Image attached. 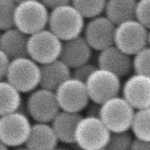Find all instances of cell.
I'll list each match as a JSON object with an SVG mask.
<instances>
[{
	"label": "cell",
	"instance_id": "cell-8",
	"mask_svg": "<svg viewBox=\"0 0 150 150\" xmlns=\"http://www.w3.org/2000/svg\"><path fill=\"white\" fill-rule=\"evenodd\" d=\"M149 29L136 18L116 25L114 44L133 56L148 45Z\"/></svg>",
	"mask_w": 150,
	"mask_h": 150
},
{
	"label": "cell",
	"instance_id": "cell-5",
	"mask_svg": "<svg viewBox=\"0 0 150 150\" xmlns=\"http://www.w3.org/2000/svg\"><path fill=\"white\" fill-rule=\"evenodd\" d=\"M135 112L122 96L117 95L101 104L99 117L111 132L130 130Z\"/></svg>",
	"mask_w": 150,
	"mask_h": 150
},
{
	"label": "cell",
	"instance_id": "cell-18",
	"mask_svg": "<svg viewBox=\"0 0 150 150\" xmlns=\"http://www.w3.org/2000/svg\"><path fill=\"white\" fill-rule=\"evenodd\" d=\"M82 117L81 113L64 110L59 111L51 122L59 142L65 144H75V131Z\"/></svg>",
	"mask_w": 150,
	"mask_h": 150
},
{
	"label": "cell",
	"instance_id": "cell-29",
	"mask_svg": "<svg viewBox=\"0 0 150 150\" xmlns=\"http://www.w3.org/2000/svg\"><path fill=\"white\" fill-rule=\"evenodd\" d=\"M10 62V59L2 50L0 49V80L5 79Z\"/></svg>",
	"mask_w": 150,
	"mask_h": 150
},
{
	"label": "cell",
	"instance_id": "cell-35",
	"mask_svg": "<svg viewBox=\"0 0 150 150\" xmlns=\"http://www.w3.org/2000/svg\"><path fill=\"white\" fill-rule=\"evenodd\" d=\"M13 1H14L15 2H16V3H18V2H20V1H25V0H13Z\"/></svg>",
	"mask_w": 150,
	"mask_h": 150
},
{
	"label": "cell",
	"instance_id": "cell-15",
	"mask_svg": "<svg viewBox=\"0 0 150 150\" xmlns=\"http://www.w3.org/2000/svg\"><path fill=\"white\" fill-rule=\"evenodd\" d=\"M93 49L83 35L63 41L59 59L70 68L90 61Z\"/></svg>",
	"mask_w": 150,
	"mask_h": 150
},
{
	"label": "cell",
	"instance_id": "cell-31",
	"mask_svg": "<svg viewBox=\"0 0 150 150\" xmlns=\"http://www.w3.org/2000/svg\"><path fill=\"white\" fill-rule=\"evenodd\" d=\"M131 149L150 150V140H142L134 137Z\"/></svg>",
	"mask_w": 150,
	"mask_h": 150
},
{
	"label": "cell",
	"instance_id": "cell-28",
	"mask_svg": "<svg viewBox=\"0 0 150 150\" xmlns=\"http://www.w3.org/2000/svg\"><path fill=\"white\" fill-rule=\"evenodd\" d=\"M98 67L90 62L83 63L76 67L71 68V77L80 80L83 82H86L92 72Z\"/></svg>",
	"mask_w": 150,
	"mask_h": 150
},
{
	"label": "cell",
	"instance_id": "cell-4",
	"mask_svg": "<svg viewBox=\"0 0 150 150\" xmlns=\"http://www.w3.org/2000/svg\"><path fill=\"white\" fill-rule=\"evenodd\" d=\"M111 131L100 117H82L75 131V144L83 150L105 149Z\"/></svg>",
	"mask_w": 150,
	"mask_h": 150
},
{
	"label": "cell",
	"instance_id": "cell-22",
	"mask_svg": "<svg viewBox=\"0 0 150 150\" xmlns=\"http://www.w3.org/2000/svg\"><path fill=\"white\" fill-rule=\"evenodd\" d=\"M130 130L136 139L150 140V107L136 110Z\"/></svg>",
	"mask_w": 150,
	"mask_h": 150
},
{
	"label": "cell",
	"instance_id": "cell-21",
	"mask_svg": "<svg viewBox=\"0 0 150 150\" xmlns=\"http://www.w3.org/2000/svg\"><path fill=\"white\" fill-rule=\"evenodd\" d=\"M21 93L6 79L0 80V116L21 108Z\"/></svg>",
	"mask_w": 150,
	"mask_h": 150
},
{
	"label": "cell",
	"instance_id": "cell-14",
	"mask_svg": "<svg viewBox=\"0 0 150 150\" xmlns=\"http://www.w3.org/2000/svg\"><path fill=\"white\" fill-rule=\"evenodd\" d=\"M98 67L124 78L133 70V56L122 51L114 44L99 51Z\"/></svg>",
	"mask_w": 150,
	"mask_h": 150
},
{
	"label": "cell",
	"instance_id": "cell-12",
	"mask_svg": "<svg viewBox=\"0 0 150 150\" xmlns=\"http://www.w3.org/2000/svg\"><path fill=\"white\" fill-rule=\"evenodd\" d=\"M115 29L116 24L102 14L89 18L82 35L92 49L100 51L114 44Z\"/></svg>",
	"mask_w": 150,
	"mask_h": 150
},
{
	"label": "cell",
	"instance_id": "cell-9",
	"mask_svg": "<svg viewBox=\"0 0 150 150\" xmlns=\"http://www.w3.org/2000/svg\"><path fill=\"white\" fill-rule=\"evenodd\" d=\"M90 100L102 104L122 91L121 78L105 69L97 67L85 82Z\"/></svg>",
	"mask_w": 150,
	"mask_h": 150
},
{
	"label": "cell",
	"instance_id": "cell-32",
	"mask_svg": "<svg viewBox=\"0 0 150 150\" xmlns=\"http://www.w3.org/2000/svg\"><path fill=\"white\" fill-rule=\"evenodd\" d=\"M49 10L57 7V6L62 5V4H69L71 2V0H41Z\"/></svg>",
	"mask_w": 150,
	"mask_h": 150
},
{
	"label": "cell",
	"instance_id": "cell-3",
	"mask_svg": "<svg viewBox=\"0 0 150 150\" xmlns=\"http://www.w3.org/2000/svg\"><path fill=\"white\" fill-rule=\"evenodd\" d=\"M50 10L41 0H25L16 3L14 26L30 35L48 27Z\"/></svg>",
	"mask_w": 150,
	"mask_h": 150
},
{
	"label": "cell",
	"instance_id": "cell-36",
	"mask_svg": "<svg viewBox=\"0 0 150 150\" xmlns=\"http://www.w3.org/2000/svg\"><path fill=\"white\" fill-rule=\"evenodd\" d=\"M0 35H1V31H0Z\"/></svg>",
	"mask_w": 150,
	"mask_h": 150
},
{
	"label": "cell",
	"instance_id": "cell-33",
	"mask_svg": "<svg viewBox=\"0 0 150 150\" xmlns=\"http://www.w3.org/2000/svg\"><path fill=\"white\" fill-rule=\"evenodd\" d=\"M8 149V147H7V146H6V145L4 144L1 140H0V149L4 150V149Z\"/></svg>",
	"mask_w": 150,
	"mask_h": 150
},
{
	"label": "cell",
	"instance_id": "cell-19",
	"mask_svg": "<svg viewBox=\"0 0 150 150\" xmlns=\"http://www.w3.org/2000/svg\"><path fill=\"white\" fill-rule=\"evenodd\" d=\"M29 35L18 28H11L1 31L0 35V49L12 59L27 55Z\"/></svg>",
	"mask_w": 150,
	"mask_h": 150
},
{
	"label": "cell",
	"instance_id": "cell-17",
	"mask_svg": "<svg viewBox=\"0 0 150 150\" xmlns=\"http://www.w3.org/2000/svg\"><path fill=\"white\" fill-rule=\"evenodd\" d=\"M70 77L71 68L61 59L40 64V87L55 91L62 83Z\"/></svg>",
	"mask_w": 150,
	"mask_h": 150
},
{
	"label": "cell",
	"instance_id": "cell-27",
	"mask_svg": "<svg viewBox=\"0 0 150 150\" xmlns=\"http://www.w3.org/2000/svg\"><path fill=\"white\" fill-rule=\"evenodd\" d=\"M136 19L148 29H150V0H138Z\"/></svg>",
	"mask_w": 150,
	"mask_h": 150
},
{
	"label": "cell",
	"instance_id": "cell-30",
	"mask_svg": "<svg viewBox=\"0 0 150 150\" xmlns=\"http://www.w3.org/2000/svg\"><path fill=\"white\" fill-rule=\"evenodd\" d=\"M100 105L101 104L90 100L83 111H85L86 116L88 117H99Z\"/></svg>",
	"mask_w": 150,
	"mask_h": 150
},
{
	"label": "cell",
	"instance_id": "cell-7",
	"mask_svg": "<svg viewBox=\"0 0 150 150\" xmlns=\"http://www.w3.org/2000/svg\"><path fill=\"white\" fill-rule=\"evenodd\" d=\"M63 41L48 28L29 35L27 55L39 64L60 57Z\"/></svg>",
	"mask_w": 150,
	"mask_h": 150
},
{
	"label": "cell",
	"instance_id": "cell-34",
	"mask_svg": "<svg viewBox=\"0 0 150 150\" xmlns=\"http://www.w3.org/2000/svg\"><path fill=\"white\" fill-rule=\"evenodd\" d=\"M148 45L150 46V29H149V35H148Z\"/></svg>",
	"mask_w": 150,
	"mask_h": 150
},
{
	"label": "cell",
	"instance_id": "cell-13",
	"mask_svg": "<svg viewBox=\"0 0 150 150\" xmlns=\"http://www.w3.org/2000/svg\"><path fill=\"white\" fill-rule=\"evenodd\" d=\"M121 92L136 110L150 107V77L136 73L128 76Z\"/></svg>",
	"mask_w": 150,
	"mask_h": 150
},
{
	"label": "cell",
	"instance_id": "cell-24",
	"mask_svg": "<svg viewBox=\"0 0 150 150\" xmlns=\"http://www.w3.org/2000/svg\"><path fill=\"white\" fill-rule=\"evenodd\" d=\"M134 136L130 130L111 132L108 144L105 149L127 150L131 149Z\"/></svg>",
	"mask_w": 150,
	"mask_h": 150
},
{
	"label": "cell",
	"instance_id": "cell-16",
	"mask_svg": "<svg viewBox=\"0 0 150 150\" xmlns=\"http://www.w3.org/2000/svg\"><path fill=\"white\" fill-rule=\"evenodd\" d=\"M59 143L51 123L35 122L31 126L24 147L27 149L50 150L56 149Z\"/></svg>",
	"mask_w": 150,
	"mask_h": 150
},
{
	"label": "cell",
	"instance_id": "cell-25",
	"mask_svg": "<svg viewBox=\"0 0 150 150\" xmlns=\"http://www.w3.org/2000/svg\"><path fill=\"white\" fill-rule=\"evenodd\" d=\"M16 2L13 0H0V31L14 26Z\"/></svg>",
	"mask_w": 150,
	"mask_h": 150
},
{
	"label": "cell",
	"instance_id": "cell-20",
	"mask_svg": "<svg viewBox=\"0 0 150 150\" xmlns=\"http://www.w3.org/2000/svg\"><path fill=\"white\" fill-rule=\"evenodd\" d=\"M138 0H106L104 13L114 24L136 18Z\"/></svg>",
	"mask_w": 150,
	"mask_h": 150
},
{
	"label": "cell",
	"instance_id": "cell-6",
	"mask_svg": "<svg viewBox=\"0 0 150 150\" xmlns=\"http://www.w3.org/2000/svg\"><path fill=\"white\" fill-rule=\"evenodd\" d=\"M32 123L24 111L18 110L0 116V140L9 148L24 146Z\"/></svg>",
	"mask_w": 150,
	"mask_h": 150
},
{
	"label": "cell",
	"instance_id": "cell-1",
	"mask_svg": "<svg viewBox=\"0 0 150 150\" xmlns=\"http://www.w3.org/2000/svg\"><path fill=\"white\" fill-rule=\"evenodd\" d=\"M85 19L71 3L62 4L50 10L48 28L64 41L82 35Z\"/></svg>",
	"mask_w": 150,
	"mask_h": 150
},
{
	"label": "cell",
	"instance_id": "cell-11",
	"mask_svg": "<svg viewBox=\"0 0 150 150\" xmlns=\"http://www.w3.org/2000/svg\"><path fill=\"white\" fill-rule=\"evenodd\" d=\"M54 92L60 110L81 113L90 101L86 83L73 77L62 83Z\"/></svg>",
	"mask_w": 150,
	"mask_h": 150
},
{
	"label": "cell",
	"instance_id": "cell-23",
	"mask_svg": "<svg viewBox=\"0 0 150 150\" xmlns=\"http://www.w3.org/2000/svg\"><path fill=\"white\" fill-rule=\"evenodd\" d=\"M106 0H71V4L85 18H91L104 13Z\"/></svg>",
	"mask_w": 150,
	"mask_h": 150
},
{
	"label": "cell",
	"instance_id": "cell-2",
	"mask_svg": "<svg viewBox=\"0 0 150 150\" xmlns=\"http://www.w3.org/2000/svg\"><path fill=\"white\" fill-rule=\"evenodd\" d=\"M5 79L21 94L29 93L40 86V64L29 56L12 59Z\"/></svg>",
	"mask_w": 150,
	"mask_h": 150
},
{
	"label": "cell",
	"instance_id": "cell-26",
	"mask_svg": "<svg viewBox=\"0 0 150 150\" xmlns=\"http://www.w3.org/2000/svg\"><path fill=\"white\" fill-rule=\"evenodd\" d=\"M133 71L150 77V46L147 45L133 56Z\"/></svg>",
	"mask_w": 150,
	"mask_h": 150
},
{
	"label": "cell",
	"instance_id": "cell-10",
	"mask_svg": "<svg viewBox=\"0 0 150 150\" xmlns=\"http://www.w3.org/2000/svg\"><path fill=\"white\" fill-rule=\"evenodd\" d=\"M25 108L29 118L39 122L51 123L60 111L54 91L40 86L29 92Z\"/></svg>",
	"mask_w": 150,
	"mask_h": 150
}]
</instances>
